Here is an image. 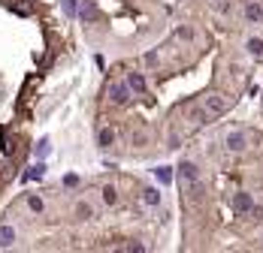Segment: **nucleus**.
Instances as JSON below:
<instances>
[{
    "instance_id": "f257e3e1",
    "label": "nucleus",
    "mask_w": 263,
    "mask_h": 253,
    "mask_svg": "<svg viewBox=\"0 0 263 253\" xmlns=\"http://www.w3.org/2000/svg\"><path fill=\"white\" fill-rule=\"evenodd\" d=\"M227 108H230V103H227L221 94H209L206 97V115H224Z\"/></svg>"
},
{
    "instance_id": "f03ea898",
    "label": "nucleus",
    "mask_w": 263,
    "mask_h": 253,
    "mask_svg": "<svg viewBox=\"0 0 263 253\" xmlns=\"http://www.w3.org/2000/svg\"><path fill=\"white\" fill-rule=\"evenodd\" d=\"M109 100H112L115 105H124V103L130 100V84H118V82H115V84L109 87Z\"/></svg>"
},
{
    "instance_id": "7ed1b4c3",
    "label": "nucleus",
    "mask_w": 263,
    "mask_h": 253,
    "mask_svg": "<svg viewBox=\"0 0 263 253\" xmlns=\"http://www.w3.org/2000/svg\"><path fill=\"white\" fill-rule=\"evenodd\" d=\"M233 208H236L239 214H248V211L254 208V199H251V193H236V196H233Z\"/></svg>"
},
{
    "instance_id": "20e7f679",
    "label": "nucleus",
    "mask_w": 263,
    "mask_h": 253,
    "mask_svg": "<svg viewBox=\"0 0 263 253\" xmlns=\"http://www.w3.org/2000/svg\"><path fill=\"white\" fill-rule=\"evenodd\" d=\"M179 175H182V181H185V184L191 187V184H194V181L200 178V169L194 166V163H182V166H179Z\"/></svg>"
},
{
    "instance_id": "39448f33",
    "label": "nucleus",
    "mask_w": 263,
    "mask_h": 253,
    "mask_svg": "<svg viewBox=\"0 0 263 253\" xmlns=\"http://www.w3.org/2000/svg\"><path fill=\"white\" fill-rule=\"evenodd\" d=\"M227 148H230L233 154L245 151V133H230V136H227Z\"/></svg>"
},
{
    "instance_id": "423d86ee",
    "label": "nucleus",
    "mask_w": 263,
    "mask_h": 253,
    "mask_svg": "<svg viewBox=\"0 0 263 253\" xmlns=\"http://www.w3.org/2000/svg\"><path fill=\"white\" fill-rule=\"evenodd\" d=\"M112 142H115V130H112V126H103V130L97 133V145H100V148H109Z\"/></svg>"
},
{
    "instance_id": "0eeeda50",
    "label": "nucleus",
    "mask_w": 263,
    "mask_h": 253,
    "mask_svg": "<svg viewBox=\"0 0 263 253\" xmlns=\"http://www.w3.org/2000/svg\"><path fill=\"white\" fill-rule=\"evenodd\" d=\"M12 241H15V229L12 226H0V247H12Z\"/></svg>"
},
{
    "instance_id": "6e6552de",
    "label": "nucleus",
    "mask_w": 263,
    "mask_h": 253,
    "mask_svg": "<svg viewBox=\"0 0 263 253\" xmlns=\"http://www.w3.org/2000/svg\"><path fill=\"white\" fill-rule=\"evenodd\" d=\"M245 18H248V21H263V6L260 3H248L245 6Z\"/></svg>"
},
{
    "instance_id": "1a4fd4ad",
    "label": "nucleus",
    "mask_w": 263,
    "mask_h": 253,
    "mask_svg": "<svg viewBox=\"0 0 263 253\" xmlns=\"http://www.w3.org/2000/svg\"><path fill=\"white\" fill-rule=\"evenodd\" d=\"M127 84H130V90H136V94H143V90H145V79L139 76V72H130V76H127Z\"/></svg>"
},
{
    "instance_id": "9d476101",
    "label": "nucleus",
    "mask_w": 263,
    "mask_h": 253,
    "mask_svg": "<svg viewBox=\"0 0 263 253\" xmlns=\"http://www.w3.org/2000/svg\"><path fill=\"white\" fill-rule=\"evenodd\" d=\"M143 202H145V205H157V202H161V193H157L154 187H145V190H143Z\"/></svg>"
},
{
    "instance_id": "9b49d317",
    "label": "nucleus",
    "mask_w": 263,
    "mask_h": 253,
    "mask_svg": "<svg viewBox=\"0 0 263 253\" xmlns=\"http://www.w3.org/2000/svg\"><path fill=\"white\" fill-rule=\"evenodd\" d=\"M79 15L85 18V21H94V18H97V6L91 3V0H88V3H85V6L79 9Z\"/></svg>"
},
{
    "instance_id": "f8f14e48",
    "label": "nucleus",
    "mask_w": 263,
    "mask_h": 253,
    "mask_svg": "<svg viewBox=\"0 0 263 253\" xmlns=\"http://www.w3.org/2000/svg\"><path fill=\"white\" fill-rule=\"evenodd\" d=\"M103 202H106V205H115V202H118L115 187H103Z\"/></svg>"
},
{
    "instance_id": "ddd939ff",
    "label": "nucleus",
    "mask_w": 263,
    "mask_h": 253,
    "mask_svg": "<svg viewBox=\"0 0 263 253\" xmlns=\"http://www.w3.org/2000/svg\"><path fill=\"white\" fill-rule=\"evenodd\" d=\"M248 51L254 58H263V40H248Z\"/></svg>"
},
{
    "instance_id": "4468645a",
    "label": "nucleus",
    "mask_w": 263,
    "mask_h": 253,
    "mask_svg": "<svg viewBox=\"0 0 263 253\" xmlns=\"http://www.w3.org/2000/svg\"><path fill=\"white\" fill-rule=\"evenodd\" d=\"M154 175H157V181H164V184H169V181H172V172H169L167 166H161V169H154Z\"/></svg>"
},
{
    "instance_id": "2eb2a0df",
    "label": "nucleus",
    "mask_w": 263,
    "mask_h": 253,
    "mask_svg": "<svg viewBox=\"0 0 263 253\" xmlns=\"http://www.w3.org/2000/svg\"><path fill=\"white\" fill-rule=\"evenodd\" d=\"M76 214L82 217V220H88V217H91V205H88V202H79V205H76Z\"/></svg>"
},
{
    "instance_id": "dca6fc26",
    "label": "nucleus",
    "mask_w": 263,
    "mask_h": 253,
    "mask_svg": "<svg viewBox=\"0 0 263 253\" xmlns=\"http://www.w3.org/2000/svg\"><path fill=\"white\" fill-rule=\"evenodd\" d=\"M43 172H46V166H43V163H37V166L27 172V178H43Z\"/></svg>"
},
{
    "instance_id": "f3484780",
    "label": "nucleus",
    "mask_w": 263,
    "mask_h": 253,
    "mask_svg": "<svg viewBox=\"0 0 263 253\" xmlns=\"http://www.w3.org/2000/svg\"><path fill=\"white\" fill-rule=\"evenodd\" d=\"M27 205H30L33 211H43V199H40V196H30V199H27Z\"/></svg>"
},
{
    "instance_id": "a211bd4d",
    "label": "nucleus",
    "mask_w": 263,
    "mask_h": 253,
    "mask_svg": "<svg viewBox=\"0 0 263 253\" xmlns=\"http://www.w3.org/2000/svg\"><path fill=\"white\" fill-rule=\"evenodd\" d=\"M64 9H67V15H73L76 12V0H64Z\"/></svg>"
},
{
    "instance_id": "6ab92c4d",
    "label": "nucleus",
    "mask_w": 263,
    "mask_h": 253,
    "mask_svg": "<svg viewBox=\"0 0 263 253\" xmlns=\"http://www.w3.org/2000/svg\"><path fill=\"white\" fill-rule=\"evenodd\" d=\"M64 184H67V187H76V184H79V178H76V175H67V178H64Z\"/></svg>"
},
{
    "instance_id": "aec40b11",
    "label": "nucleus",
    "mask_w": 263,
    "mask_h": 253,
    "mask_svg": "<svg viewBox=\"0 0 263 253\" xmlns=\"http://www.w3.org/2000/svg\"><path fill=\"white\" fill-rule=\"evenodd\" d=\"M37 151H40V157H46V154H48V142H46V139L40 142V148H37Z\"/></svg>"
}]
</instances>
